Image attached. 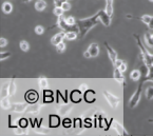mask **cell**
Listing matches in <instances>:
<instances>
[{"mask_svg":"<svg viewBox=\"0 0 153 136\" xmlns=\"http://www.w3.org/2000/svg\"><path fill=\"white\" fill-rule=\"evenodd\" d=\"M99 21L100 20H99L98 12H97L95 15H93V16L89 17V18L78 19V20H76V25L78 27V30H79L78 38H80V39L83 38L91 29H93L95 25L98 24Z\"/></svg>","mask_w":153,"mask_h":136,"instance_id":"6da1fadb","label":"cell"},{"mask_svg":"<svg viewBox=\"0 0 153 136\" xmlns=\"http://www.w3.org/2000/svg\"><path fill=\"white\" fill-rule=\"evenodd\" d=\"M79 90H80L81 92H83V93H85V92L88 90V86H87V84H80V88H79Z\"/></svg>","mask_w":153,"mask_h":136,"instance_id":"60d3db41","label":"cell"},{"mask_svg":"<svg viewBox=\"0 0 153 136\" xmlns=\"http://www.w3.org/2000/svg\"><path fill=\"white\" fill-rule=\"evenodd\" d=\"M45 96H53V94H52V92H51V91H45Z\"/></svg>","mask_w":153,"mask_h":136,"instance_id":"bcb514c9","label":"cell"},{"mask_svg":"<svg viewBox=\"0 0 153 136\" xmlns=\"http://www.w3.org/2000/svg\"><path fill=\"white\" fill-rule=\"evenodd\" d=\"M149 1H151V2H153V0H149Z\"/></svg>","mask_w":153,"mask_h":136,"instance_id":"816d5d0a","label":"cell"},{"mask_svg":"<svg viewBox=\"0 0 153 136\" xmlns=\"http://www.w3.org/2000/svg\"><path fill=\"white\" fill-rule=\"evenodd\" d=\"M40 106L38 104H34L33 107H29L27 108V113L30 114H35V113H38L39 112V109H40Z\"/></svg>","mask_w":153,"mask_h":136,"instance_id":"484cf974","label":"cell"},{"mask_svg":"<svg viewBox=\"0 0 153 136\" xmlns=\"http://www.w3.org/2000/svg\"><path fill=\"white\" fill-rule=\"evenodd\" d=\"M127 18H132V16H131V15H127Z\"/></svg>","mask_w":153,"mask_h":136,"instance_id":"f907efd6","label":"cell"},{"mask_svg":"<svg viewBox=\"0 0 153 136\" xmlns=\"http://www.w3.org/2000/svg\"><path fill=\"white\" fill-rule=\"evenodd\" d=\"M78 37V33L77 32H68L65 33V38L68 40H75Z\"/></svg>","mask_w":153,"mask_h":136,"instance_id":"d4e9b609","label":"cell"},{"mask_svg":"<svg viewBox=\"0 0 153 136\" xmlns=\"http://www.w3.org/2000/svg\"><path fill=\"white\" fill-rule=\"evenodd\" d=\"M123 62H124L123 60H120V59H117V61H116V64H115V66H114V67H117V68H118V67H120V64H123Z\"/></svg>","mask_w":153,"mask_h":136,"instance_id":"f6af8a7d","label":"cell"},{"mask_svg":"<svg viewBox=\"0 0 153 136\" xmlns=\"http://www.w3.org/2000/svg\"><path fill=\"white\" fill-rule=\"evenodd\" d=\"M1 107L3 108L4 110H7L12 107L11 106V102H10L9 98L5 97V98H1Z\"/></svg>","mask_w":153,"mask_h":136,"instance_id":"603a6c76","label":"cell"},{"mask_svg":"<svg viewBox=\"0 0 153 136\" xmlns=\"http://www.w3.org/2000/svg\"><path fill=\"white\" fill-rule=\"evenodd\" d=\"M112 127H113V129L116 131V133L118 134V135H128V132L125 130V128L123 127V126L120 125L118 121H115V120H113Z\"/></svg>","mask_w":153,"mask_h":136,"instance_id":"7c38bea8","label":"cell"},{"mask_svg":"<svg viewBox=\"0 0 153 136\" xmlns=\"http://www.w3.org/2000/svg\"><path fill=\"white\" fill-rule=\"evenodd\" d=\"M152 17L153 16H150V15H143L142 17H140V19L145 23V24L148 25L149 23L151 22V20H152Z\"/></svg>","mask_w":153,"mask_h":136,"instance_id":"f1b7e54d","label":"cell"},{"mask_svg":"<svg viewBox=\"0 0 153 136\" xmlns=\"http://www.w3.org/2000/svg\"><path fill=\"white\" fill-rule=\"evenodd\" d=\"M146 98L148 100L153 99V86H150L146 89Z\"/></svg>","mask_w":153,"mask_h":136,"instance_id":"4316f807","label":"cell"},{"mask_svg":"<svg viewBox=\"0 0 153 136\" xmlns=\"http://www.w3.org/2000/svg\"><path fill=\"white\" fill-rule=\"evenodd\" d=\"M65 38V32L61 31L60 33H57L53 36V38L51 39V43L53 45H57L58 43H60L61 41H63V39Z\"/></svg>","mask_w":153,"mask_h":136,"instance_id":"8fae6325","label":"cell"},{"mask_svg":"<svg viewBox=\"0 0 153 136\" xmlns=\"http://www.w3.org/2000/svg\"><path fill=\"white\" fill-rule=\"evenodd\" d=\"M51 117V125H53V127H56L59 123V118L57 116H50Z\"/></svg>","mask_w":153,"mask_h":136,"instance_id":"d6a6232c","label":"cell"},{"mask_svg":"<svg viewBox=\"0 0 153 136\" xmlns=\"http://www.w3.org/2000/svg\"><path fill=\"white\" fill-rule=\"evenodd\" d=\"M38 81H39V86H40V88L42 89L43 91H45V89L48 88V86H49V84H48V79L45 77H39Z\"/></svg>","mask_w":153,"mask_h":136,"instance_id":"cb8c5ba5","label":"cell"},{"mask_svg":"<svg viewBox=\"0 0 153 136\" xmlns=\"http://www.w3.org/2000/svg\"><path fill=\"white\" fill-rule=\"evenodd\" d=\"M7 44V40L5 38H2V37H1V38H0V47H1V49L4 48Z\"/></svg>","mask_w":153,"mask_h":136,"instance_id":"8d00e7d4","label":"cell"},{"mask_svg":"<svg viewBox=\"0 0 153 136\" xmlns=\"http://www.w3.org/2000/svg\"><path fill=\"white\" fill-rule=\"evenodd\" d=\"M88 51L90 52L91 56H92V57H96L97 55L99 54V45L97 44V43H95V42L91 43V44L89 45Z\"/></svg>","mask_w":153,"mask_h":136,"instance_id":"4fadbf2b","label":"cell"},{"mask_svg":"<svg viewBox=\"0 0 153 136\" xmlns=\"http://www.w3.org/2000/svg\"><path fill=\"white\" fill-rule=\"evenodd\" d=\"M43 32H45V27H43L42 25H37V27H35V33H36L37 35H42Z\"/></svg>","mask_w":153,"mask_h":136,"instance_id":"e575fe53","label":"cell"},{"mask_svg":"<svg viewBox=\"0 0 153 136\" xmlns=\"http://www.w3.org/2000/svg\"><path fill=\"white\" fill-rule=\"evenodd\" d=\"M133 37L136 39V42H137V45H138V48H140V51L143 53L145 59H146V64H147V66L153 64V54H151V53L147 50L146 47H145V44L142 42V40H140V36H138V35L133 34Z\"/></svg>","mask_w":153,"mask_h":136,"instance_id":"7a4b0ae2","label":"cell"},{"mask_svg":"<svg viewBox=\"0 0 153 136\" xmlns=\"http://www.w3.org/2000/svg\"><path fill=\"white\" fill-rule=\"evenodd\" d=\"M16 92V84H15V77H13L11 79V82H10V86H9V93L10 96H13Z\"/></svg>","mask_w":153,"mask_h":136,"instance_id":"44dd1931","label":"cell"},{"mask_svg":"<svg viewBox=\"0 0 153 136\" xmlns=\"http://www.w3.org/2000/svg\"><path fill=\"white\" fill-rule=\"evenodd\" d=\"M45 102H52L53 101V96H45Z\"/></svg>","mask_w":153,"mask_h":136,"instance_id":"7bdbcfd3","label":"cell"},{"mask_svg":"<svg viewBox=\"0 0 153 136\" xmlns=\"http://www.w3.org/2000/svg\"><path fill=\"white\" fill-rule=\"evenodd\" d=\"M105 11L112 16L113 15V0H106V7H105Z\"/></svg>","mask_w":153,"mask_h":136,"instance_id":"ffe728a7","label":"cell"},{"mask_svg":"<svg viewBox=\"0 0 153 136\" xmlns=\"http://www.w3.org/2000/svg\"><path fill=\"white\" fill-rule=\"evenodd\" d=\"M65 1H67V0H54V5L55 7H61L62 3L65 2Z\"/></svg>","mask_w":153,"mask_h":136,"instance_id":"74e56055","label":"cell"},{"mask_svg":"<svg viewBox=\"0 0 153 136\" xmlns=\"http://www.w3.org/2000/svg\"><path fill=\"white\" fill-rule=\"evenodd\" d=\"M25 99H27V101L31 102V103H35L38 100V94H37L36 91L30 90L25 94Z\"/></svg>","mask_w":153,"mask_h":136,"instance_id":"9c48e42d","label":"cell"},{"mask_svg":"<svg viewBox=\"0 0 153 136\" xmlns=\"http://www.w3.org/2000/svg\"><path fill=\"white\" fill-rule=\"evenodd\" d=\"M57 27L63 31V32L68 33V32H79L78 27L76 24L75 25H70L68 24L67 21H65V18L63 16H59L58 17V20H57Z\"/></svg>","mask_w":153,"mask_h":136,"instance_id":"3957f363","label":"cell"},{"mask_svg":"<svg viewBox=\"0 0 153 136\" xmlns=\"http://www.w3.org/2000/svg\"><path fill=\"white\" fill-rule=\"evenodd\" d=\"M19 126H20L21 128H25L27 126V121L25 119H21L20 121H19Z\"/></svg>","mask_w":153,"mask_h":136,"instance_id":"ab89813d","label":"cell"},{"mask_svg":"<svg viewBox=\"0 0 153 136\" xmlns=\"http://www.w3.org/2000/svg\"><path fill=\"white\" fill-rule=\"evenodd\" d=\"M47 7H48V4L45 0H38V1L35 3V9H36L38 12L45 11V10L47 9Z\"/></svg>","mask_w":153,"mask_h":136,"instance_id":"ac0fdd59","label":"cell"},{"mask_svg":"<svg viewBox=\"0 0 153 136\" xmlns=\"http://www.w3.org/2000/svg\"><path fill=\"white\" fill-rule=\"evenodd\" d=\"M31 0H22V2H30Z\"/></svg>","mask_w":153,"mask_h":136,"instance_id":"681fc988","label":"cell"},{"mask_svg":"<svg viewBox=\"0 0 153 136\" xmlns=\"http://www.w3.org/2000/svg\"><path fill=\"white\" fill-rule=\"evenodd\" d=\"M63 10L61 9L60 7H55V9H54V15L55 16H57V17H59V16H62L63 15Z\"/></svg>","mask_w":153,"mask_h":136,"instance_id":"4dcf8cb0","label":"cell"},{"mask_svg":"<svg viewBox=\"0 0 153 136\" xmlns=\"http://www.w3.org/2000/svg\"><path fill=\"white\" fill-rule=\"evenodd\" d=\"M130 77L132 80H134V81H137V80H140L143 77V75H142V71L140 70V69H135V70H133L132 72H131L130 74Z\"/></svg>","mask_w":153,"mask_h":136,"instance_id":"9a60e30c","label":"cell"},{"mask_svg":"<svg viewBox=\"0 0 153 136\" xmlns=\"http://www.w3.org/2000/svg\"><path fill=\"white\" fill-rule=\"evenodd\" d=\"M85 99L88 102H93L95 100V92L92 90H87L85 92Z\"/></svg>","mask_w":153,"mask_h":136,"instance_id":"2e32d148","label":"cell"},{"mask_svg":"<svg viewBox=\"0 0 153 136\" xmlns=\"http://www.w3.org/2000/svg\"><path fill=\"white\" fill-rule=\"evenodd\" d=\"M146 81H151V82H153V75L151 76V77H148V78H147Z\"/></svg>","mask_w":153,"mask_h":136,"instance_id":"c3c4849f","label":"cell"},{"mask_svg":"<svg viewBox=\"0 0 153 136\" xmlns=\"http://www.w3.org/2000/svg\"><path fill=\"white\" fill-rule=\"evenodd\" d=\"M56 50H57V52H58V53L65 52V43L63 42V41H61L60 43H58V44L56 45Z\"/></svg>","mask_w":153,"mask_h":136,"instance_id":"f546056e","label":"cell"},{"mask_svg":"<svg viewBox=\"0 0 153 136\" xmlns=\"http://www.w3.org/2000/svg\"><path fill=\"white\" fill-rule=\"evenodd\" d=\"M71 109H72V106L65 103V104H63V106H61V108L58 110V114L60 116H65L71 111Z\"/></svg>","mask_w":153,"mask_h":136,"instance_id":"e0dca14e","label":"cell"},{"mask_svg":"<svg viewBox=\"0 0 153 136\" xmlns=\"http://www.w3.org/2000/svg\"><path fill=\"white\" fill-rule=\"evenodd\" d=\"M19 47H20L21 51H23V52H27V51L30 50V44L25 40L20 41V43H19Z\"/></svg>","mask_w":153,"mask_h":136,"instance_id":"83f0119b","label":"cell"},{"mask_svg":"<svg viewBox=\"0 0 153 136\" xmlns=\"http://www.w3.org/2000/svg\"><path fill=\"white\" fill-rule=\"evenodd\" d=\"M118 69H120V71H122V72L123 73H124L125 72V71H126L127 70V64H126V62H123V64H120V67H118Z\"/></svg>","mask_w":153,"mask_h":136,"instance_id":"f35d334b","label":"cell"},{"mask_svg":"<svg viewBox=\"0 0 153 136\" xmlns=\"http://www.w3.org/2000/svg\"><path fill=\"white\" fill-rule=\"evenodd\" d=\"M148 27L150 30H153V17H152V20H151V22L148 24Z\"/></svg>","mask_w":153,"mask_h":136,"instance_id":"7dc6e473","label":"cell"},{"mask_svg":"<svg viewBox=\"0 0 153 136\" xmlns=\"http://www.w3.org/2000/svg\"><path fill=\"white\" fill-rule=\"evenodd\" d=\"M81 92L80 90H75V91H73L72 93H71V101H73L74 103H77V102H80V100H81Z\"/></svg>","mask_w":153,"mask_h":136,"instance_id":"5bb4252c","label":"cell"},{"mask_svg":"<svg viewBox=\"0 0 153 136\" xmlns=\"http://www.w3.org/2000/svg\"><path fill=\"white\" fill-rule=\"evenodd\" d=\"M2 11L4 12L5 14L12 13V11H13V5H12V3H10V2L3 3L2 4Z\"/></svg>","mask_w":153,"mask_h":136,"instance_id":"7402d4cb","label":"cell"},{"mask_svg":"<svg viewBox=\"0 0 153 136\" xmlns=\"http://www.w3.org/2000/svg\"><path fill=\"white\" fill-rule=\"evenodd\" d=\"M29 106H27V102H19V103H14L12 106V109L13 111L17 112V113H22L25 110H27Z\"/></svg>","mask_w":153,"mask_h":136,"instance_id":"30bf717a","label":"cell"},{"mask_svg":"<svg viewBox=\"0 0 153 136\" xmlns=\"http://www.w3.org/2000/svg\"><path fill=\"white\" fill-rule=\"evenodd\" d=\"M145 43L148 47L153 49V34L152 33H146L145 34Z\"/></svg>","mask_w":153,"mask_h":136,"instance_id":"d6986e66","label":"cell"},{"mask_svg":"<svg viewBox=\"0 0 153 136\" xmlns=\"http://www.w3.org/2000/svg\"><path fill=\"white\" fill-rule=\"evenodd\" d=\"M65 21H67L68 24H70V25L76 24V19H75L73 16H68L67 18H65Z\"/></svg>","mask_w":153,"mask_h":136,"instance_id":"1f68e13d","label":"cell"},{"mask_svg":"<svg viewBox=\"0 0 153 136\" xmlns=\"http://www.w3.org/2000/svg\"><path fill=\"white\" fill-rule=\"evenodd\" d=\"M98 14H99V20H100V22L104 25H106V27H110V24H111V16L110 15H109L105 10H100V11H98Z\"/></svg>","mask_w":153,"mask_h":136,"instance_id":"8992f818","label":"cell"},{"mask_svg":"<svg viewBox=\"0 0 153 136\" xmlns=\"http://www.w3.org/2000/svg\"><path fill=\"white\" fill-rule=\"evenodd\" d=\"M113 78L116 80L117 82L122 84L123 86H126V79H125V76L123 75V72L117 68V67H114V73H113Z\"/></svg>","mask_w":153,"mask_h":136,"instance_id":"52a82bcc","label":"cell"},{"mask_svg":"<svg viewBox=\"0 0 153 136\" xmlns=\"http://www.w3.org/2000/svg\"><path fill=\"white\" fill-rule=\"evenodd\" d=\"M104 96L112 109H116V108L118 107V104H120V99L118 97H116V96L113 95L112 93H110V92H108V91H105Z\"/></svg>","mask_w":153,"mask_h":136,"instance_id":"5b68a950","label":"cell"},{"mask_svg":"<svg viewBox=\"0 0 153 136\" xmlns=\"http://www.w3.org/2000/svg\"><path fill=\"white\" fill-rule=\"evenodd\" d=\"M10 56H11V53L10 52H2V51H1V53H0V60H1V61L5 60V59H7Z\"/></svg>","mask_w":153,"mask_h":136,"instance_id":"836d02e7","label":"cell"},{"mask_svg":"<svg viewBox=\"0 0 153 136\" xmlns=\"http://www.w3.org/2000/svg\"><path fill=\"white\" fill-rule=\"evenodd\" d=\"M15 133L16 134H19V135H20V134H27V132H25V130H22V129H16L15 130Z\"/></svg>","mask_w":153,"mask_h":136,"instance_id":"b9f144b4","label":"cell"},{"mask_svg":"<svg viewBox=\"0 0 153 136\" xmlns=\"http://www.w3.org/2000/svg\"><path fill=\"white\" fill-rule=\"evenodd\" d=\"M144 82H145V80L143 79L142 81H140L138 88L136 89V91L134 92V94L131 96L130 100H129V107H130L131 109H134V108L138 104V102H140V95H142V89H143V84H144Z\"/></svg>","mask_w":153,"mask_h":136,"instance_id":"277c9868","label":"cell"},{"mask_svg":"<svg viewBox=\"0 0 153 136\" xmlns=\"http://www.w3.org/2000/svg\"><path fill=\"white\" fill-rule=\"evenodd\" d=\"M61 9L63 10V11H69V10L71 9V4L69 2H68V1H65V2H63L62 3V5H61Z\"/></svg>","mask_w":153,"mask_h":136,"instance_id":"d590c367","label":"cell"},{"mask_svg":"<svg viewBox=\"0 0 153 136\" xmlns=\"http://www.w3.org/2000/svg\"><path fill=\"white\" fill-rule=\"evenodd\" d=\"M83 56L86 57V58H91V57H92V56H91V54H90V52H89L88 50H87L86 52L83 53Z\"/></svg>","mask_w":153,"mask_h":136,"instance_id":"ee69618b","label":"cell"},{"mask_svg":"<svg viewBox=\"0 0 153 136\" xmlns=\"http://www.w3.org/2000/svg\"><path fill=\"white\" fill-rule=\"evenodd\" d=\"M105 47H106L107 52H108L109 58H110L111 61H112V64H113V66H115V64H116V61H117V59H118V58H117V53L113 50L112 47H110V45H109L108 42H105Z\"/></svg>","mask_w":153,"mask_h":136,"instance_id":"ba28073f","label":"cell"}]
</instances>
